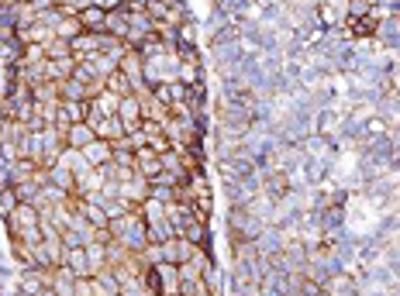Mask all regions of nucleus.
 <instances>
[{"instance_id":"f3484780","label":"nucleus","mask_w":400,"mask_h":296,"mask_svg":"<svg viewBox=\"0 0 400 296\" xmlns=\"http://www.w3.org/2000/svg\"><path fill=\"white\" fill-rule=\"evenodd\" d=\"M18 155H21V159H32V162H41V155H45L41 131H25V134L18 138Z\"/></svg>"},{"instance_id":"20e7f679","label":"nucleus","mask_w":400,"mask_h":296,"mask_svg":"<svg viewBox=\"0 0 400 296\" xmlns=\"http://www.w3.org/2000/svg\"><path fill=\"white\" fill-rule=\"evenodd\" d=\"M207 55H211V69L218 73V80H232L239 73V66L245 62L235 42H225V45H207Z\"/></svg>"},{"instance_id":"de8ad7c7","label":"nucleus","mask_w":400,"mask_h":296,"mask_svg":"<svg viewBox=\"0 0 400 296\" xmlns=\"http://www.w3.org/2000/svg\"><path fill=\"white\" fill-rule=\"evenodd\" d=\"M118 296H156V293H152V290H149V286L142 283V276H138V279H131V283H124V286H121V293H118Z\"/></svg>"},{"instance_id":"4c0bfd02","label":"nucleus","mask_w":400,"mask_h":296,"mask_svg":"<svg viewBox=\"0 0 400 296\" xmlns=\"http://www.w3.org/2000/svg\"><path fill=\"white\" fill-rule=\"evenodd\" d=\"M204 234H211V224H200L197 217H190V220L183 224V231H180V238H187V241H194V245H200Z\"/></svg>"},{"instance_id":"49530a36","label":"nucleus","mask_w":400,"mask_h":296,"mask_svg":"<svg viewBox=\"0 0 400 296\" xmlns=\"http://www.w3.org/2000/svg\"><path fill=\"white\" fill-rule=\"evenodd\" d=\"M59 238H62V245H66V248H86L80 227H73V224H69V227H62V231H59Z\"/></svg>"},{"instance_id":"a878e982","label":"nucleus","mask_w":400,"mask_h":296,"mask_svg":"<svg viewBox=\"0 0 400 296\" xmlns=\"http://www.w3.org/2000/svg\"><path fill=\"white\" fill-rule=\"evenodd\" d=\"M83 31V21L76 17V14H62L59 17V24H55V38H66V42H73V38H80Z\"/></svg>"},{"instance_id":"4be33fe9","label":"nucleus","mask_w":400,"mask_h":296,"mask_svg":"<svg viewBox=\"0 0 400 296\" xmlns=\"http://www.w3.org/2000/svg\"><path fill=\"white\" fill-rule=\"evenodd\" d=\"M318 24L328 31V28H345V7L338 3H318Z\"/></svg>"},{"instance_id":"6e6552de","label":"nucleus","mask_w":400,"mask_h":296,"mask_svg":"<svg viewBox=\"0 0 400 296\" xmlns=\"http://www.w3.org/2000/svg\"><path fill=\"white\" fill-rule=\"evenodd\" d=\"M286 238H290V234H286L283 227H273V224H266V227L259 231V238H255V248H259V255H262V258H269V255L283 252Z\"/></svg>"},{"instance_id":"e433bc0d","label":"nucleus","mask_w":400,"mask_h":296,"mask_svg":"<svg viewBox=\"0 0 400 296\" xmlns=\"http://www.w3.org/2000/svg\"><path fill=\"white\" fill-rule=\"evenodd\" d=\"M104 90H107V93H118V97H131V80H128L121 69H114V73L104 80Z\"/></svg>"},{"instance_id":"09e8293b","label":"nucleus","mask_w":400,"mask_h":296,"mask_svg":"<svg viewBox=\"0 0 400 296\" xmlns=\"http://www.w3.org/2000/svg\"><path fill=\"white\" fill-rule=\"evenodd\" d=\"M114 166H121V169H135V152L131 148H121V145H114V159H111Z\"/></svg>"},{"instance_id":"9b49d317","label":"nucleus","mask_w":400,"mask_h":296,"mask_svg":"<svg viewBox=\"0 0 400 296\" xmlns=\"http://www.w3.org/2000/svg\"><path fill=\"white\" fill-rule=\"evenodd\" d=\"M48 290L55 296H73L76 293V272L69 265H55L52 276H48Z\"/></svg>"},{"instance_id":"c03bdc74","label":"nucleus","mask_w":400,"mask_h":296,"mask_svg":"<svg viewBox=\"0 0 400 296\" xmlns=\"http://www.w3.org/2000/svg\"><path fill=\"white\" fill-rule=\"evenodd\" d=\"M180 283H204V269L197 262H180Z\"/></svg>"},{"instance_id":"2f4dec72","label":"nucleus","mask_w":400,"mask_h":296,"mask_svg":"<svg viewBox=\"0 0 400 296\" xmlns=\"http://www.w3.org/2000/svg\"><path fill=\"white\" fill-rule=\"evenodd\" d=\"M232 248V262H262V255L255 248V241H235V245H228Z\"/></svg>"},{"instance_id":"0eeeda50","label":"nucleus","mask_w":400,"mask_h":296,"mask_svg":"<svg viewBox=\"0 0 400 296\" xmlns=\"http://www.w3.org/2000/svg\"><path fill=\"white\" fill-rule=\"evenodd\" d=\"M118 121L124 125V131H128V134L142 127L145 114H142V100H138L135 93H131V97H121V104H118Z\"/></svg>"},{"instance_id":"4d7b16f0","label":"nucleus","mask_w":400,"mask_h":296,"mask_svg":"<svg viewBox=\"0 0 400 296\" xmlns=\"http://www.w3.org/2000/svg\"><path fill=\"white\" fill-rule=\"evenodd\" d=\"M97 7H104V10H114V7H121V0H93Z\"/></svg>"},{"instance_id":"6ab92c4d","label":"nucleus","mask_w":400,"mask_h":296,"mask_svg":"<svg viewBox=\"0 0 400 296\" xmlns=\"http://www.w3.org/2000/svg\"><path fill=\"white\" fill-rule=\"evenodd\" d=\"M66 265L76 272V279H93V276H97V265L90 262L86 248H69V255H66Z\"/></svg>"},{"instance_id":"13d9d810","label":"nucleus","mask_w":400,"mask_h":296,"mask_svg":"<svg viewBox=\"0 0 400 296\" xmlns=\"http://www.w3.org/2000/svg\"><path fill=\"white\" fill-rule=\"evenodd\" d=\"M121 3H142V0H121Z\"/></svg>"},{"instance_id":"a18cd8bd","label":"nucleus","mask_w":400,"mask_h":296,"mask_svg":"<svg viewBox=\"0 0 400 296\" xmlns=\"http://www.w3.org/2000/svg\"><path fill=\"white\" fill-rule=\"evenodd\" d=\"M128 255H131V252H128L121 241H107V269H118Z\"/></svg>"},{"instance_id":"58836bf2","label":"nucleus","mask_w":400,"mask_h":296,"mask_svg":"<svg viewBox=\"0 0 400 296\" xmlns=\"http://www.w3.org/2000/svg\"><path fill=\"white\" fill-rule=\"evenodd\" d=\"M149 200H156V204H180L183 197H180V186H152Z\"/></svg>"},{"instance_id":"393cba45","label":"nucleus","mask_w":400,"mask_h":296,"mask_svg":"<svg viewBox=\"0 0 400 296\" xmlns=\"http://www.w3.org/2000/svg\"><path fill=\"white\" fill-rule=\"evenodd\" d=\"M59 86H62V100H69V104H86V100H93L90 86L80 83L76 76H69L66 83H59Z\"/></svg>"},{"instance_id":"72a5a7b5","label":"nucleus","mask_w":400,"mask_h":296,"mask_svg":"<svg viewBox=\"0 0 400 296\" xmlns=\"http://www.w3.org/2000/svg\"><path fill=\"white\" fill-rule=\"evenodd\" d=\"M187 107H190L194 114L207 111V80H204V83L187 86Z\"/></svg>"},{"instance_id":"39448f33","label":"nucleus","mask_w":400,"mask_h":296,"mask_svg":"<svg viewBox=\"0 0 400 296\" xmlns=\"http://www.w3.org/2000/svg\"><path fill=\"white\" fill-rule=\"evenodd\" d=\"M342 131H345V114H338V111H331V107H324L318 111V118H314V134L324 138L328 145H342Z\"/></svg>"},{"instance_id":"3c124183","label":"nucleus","mask_w":400,"mask_h":296,"mask_svg":"<svg viewBox=\"0 0 400 296\" xmlns=\"http://www.w3.org/2000/svg\"><path fill=\"white\" fill-rule=\"evenodd\" d=\"M62 111H66V118L76 125V121H86V104H69V100H62Z\"/></svg>"},{"instance_id":"c85d7f7f","label":"nucleus","mask_w":400,"mask_h":296,"mask_svg":"<svg viewBox=\"0 0 400 296\" xmlns=\"http://www.w3.org/2000/svg\"><path fill=\"white\" fill-rule=\"evenodd\" d=\"M18 35H21V42L25 45H48L52 42V38H55V31H52V28H48V24H32V28H25V31H18Z\"/></svg>"},{"instance_id":"2eb2a0df","label":"nucleus","mask_w":400,"mask_h":296,"mask_svg":"<svg viewBox=\"0 0 400 296\" xmlns=\"http://www.w3.org/2000/svg\"><path fill=\"white\" fill-rule=\"evenodd\" d=\"M41 7L35 0H14V31H25L32 24H39Z\"/></svg>"},{"instance_id":"f704fd0d","label":"nucleus","mask_w":400,"mask_h":296,"mask_svg":"<svg viewBox=\"0 0 400 296\" xmlns=\"http://www.w3.org/2000/svg\"><path fill=\"white\" fill-rule=\"evenodd\" d=\"M59 162H62L66 169L73 172V176H80L83 169H90V162L83 159V152H80V148H62V155H59Z\"/></svg>"},{"instance_id":"7ed1b4c3","label":"nucleus","mask_w":400,"mask_h":296,"mask_svg":"<svg viewBox=\"0 0 400 296\" xmlns=\"http://www.w3.org/2000/svg\"><path fill=\"white\" fill-rule=\"evenodd\" d=\"M180 80V55L176 52H162L145 59V83L159 86V83H176Z\"/></svg>"},{"instance_id":"aec40b11","label":"nucleus","mask_w":400,"mask_h":296,"mask_svg":"<svg viewBox=\"0 0 400 296\" xmlns=\"http://www.w3.org/2000/svg\"><path fill=\"white\" fill-rule=\"evenodd\" d=\"M73 59L76 62H83V59H93L97 52H100V35L97 31H83L80 38H73Z\"/></svg>"},{"instance_id":"5fc2aeb1","label":"nucleus","mask_w":400,"mask_h":296,"mask_svg":"<svg viewBox=\"0 0 400 296\" xmlns=\"http://www.w3.org/2000/svg\"><path fill=\"white\" fill-rule=\"evenodd\" d=\"M45 59V45H25V59L21 62H41Z\"/></svg>"},{"instance_id":"c756f323","label":"nucleus","mask_w":400,"mask_h":296,"mask_svg":"<svg viewBox=\"0 0 400 296\" xmlns=\"http://www.w3.org/2000/svg\"><path fill=\"white\" fill-rule=\"evenodd\" d=\"M48 183H55L59 190H66V193H76V176L66 169L62 162H55L52 169H48Z\"/></svg>"},{"instance_id":"4468645a","label":"nucleus","mask_w":400,"mask_h":296,"mask_svg":"<svg viewBox=\"0 0 400 296\" xmlns=\"http://www.w3.org/2000/svg\"><path fill=\"white\" fill-rule=\"evenodd\" d=\"M83 159H86L93 169H100V166H107V162L114 159V145L104 141V138H93V141L83 148Z\"/></svg>"},{"instance_id":"a211bd4d","label":"nucleus","mask_w":400,"mask_h":296,"mask_svg":"<svg viewBox=\"0 0 400 296\" xmlns=\"http://www.w3.org/2000/svg\"><path fill=\"white\" fill-rule=\"evenodd\" d=\"M118 69L131 83H135V80H145V59H142V52H138V48H128V52L121 55Z\"/></svg>"},{"instance_id":"ddd939ff","label":"nucleus","mask_w":400,"mask_h":296,"mask_svg":"<svg viewBox=\"0 0 400 296\" xmlns=\"http://www.w3.org/2000/svg\"><path fill=\"white\" fill-rule=\"evenodd\" d=\"M321 290H324L328 296H359V279L349 276V272H335Z\"/></svg>"},{"instance_id":"603ef678","label":"nucleus","mask_w":400,"mask_h":296,"mask_svg":"<svg viewBox=\"0 0 400 296\" xmlns=\"http://www.w3.org/2000/svg\"><path fill=\"white\" fill-rule=\"evenodd\" d=\"M162 255H166V262H173V265H180V241H176V238H169V241H162Z\"/></svg>"},{"instance_id":"473e14b6","label":"nucleus","mask_w":400,"mask_h":296,"mask_svg":"<svg viewBox=\"0 0 400 296\" xmlns=\"http://www.w3.org/2000/svg\"><path fill=\"white\" fill-rule=\"evenodd\" d=\"M80 217H86L93 227H107V224H111V217L104 213V207H100V204H93V200H83V204H80Z\"/></svg>"},{"instance_id":"412c9836","label":"nucleus","mask_w":400,"mask_h":296,"mask_svg":"<svg viewBox=\"0 0 400 296\" xmlns=\"http://www.w3.org/2000/svg\"><path fill=\"white\" fill-rule=\"evenodd\" d=\"M128 31H131V24H128V14H124V3L114 7V10H107V21H104V35H114V38H128Z\"/></svg>"},{"instance_id":"9d476101","label":"nucleus","mask_w":400,"mask_h":296,"mask_svg":"<svg viewBox=\"0 0 400 296\" xmlns=\"http://www.w3.org/2000/svg\"><path fill=\"white\" fill-rule=\"evenodd\" d=\"M149 193H152V183L145 179V176H131L128 183H121V197L128 200V204H135V207H142L145 200H149Z\"/></svg>"},{"instance_id":"c9c22d12","label":"nucleus","mask_w":400,"mask_h":296,"mask_svg":"<svg viewBox=\"0 0 400 296\" xmlns=\"http://www.w3.org/2000/svg\"><path fill=\"white\" fill-rule=\"evenodd\" d=\"M176 31H180V45H197V48H200V35H204V28H200L197 17L183 21V24H180Z\"/></svg>"},{"instance_id":"f8f14e48","label":"nucleus","mask_w":400,"mask_h":296,"mask_svg":"<svg viewBox=\"0 0 400 296\" xmlns=\"http://www.w3.org/2000/svg\"><path fill=\"white\" fill-rule=\"evenodd\" d=\"M262 193L273 197V200L280 204L283 197L290 193V176L280 172V169H262Z\"/></svg>"},{"instance_id":"ea45409f","label":"nucleus","mask_w":400,"mask_h":296,"mask_svg":"<svg viewBox=\"0 0 400 296\" xmlns=\"http://www.w3.org/2000/svg\"><path fill=\"white\" fill-rule=\"evenodd\" d=\"M69 55H73V45L66 42V38H52V42L45 45V59H52V62L55 59H69Z\"/></svg>"},{"instance_id":"6e6d98bb","label":"nucleus","mask_w":400,"mask_h":296,"mask_svg":"<svg viewBox=\"0 0 400 296\" xmlns=\"http://www.w3.org/2000/svg\"><path fill=\"white\" fill-rule=\"evenodd\" d=\"M390 90H394V93L400 97V66L394 69V73H390Z\"/></svg>"},{"instance_id":"864d4df0","label":"nucleus","mask_w":400,"mask_h":296,"mask_svg":"<svg viewBox=\"0 0 400 296\" xmlns=\"http://www.w3.org/2000/svg\"><path fill=\"white\" fill-rule=\"evenodd\" d=\"M142 255H145V262H149V265H159V262H166V255H162V245H156V241H149Z\"/></svg>"},{"instance_id":"bf43d9fd","label":"nucleus","mask_w":400,"mask_h":296,"mask_svg":"<svg viewBox=\"0 0 400 296\" xmlns=\"http://www.w3.org/2000/svg\"><path fill=\"white\" fill-rule=\"evenodd\" d=\"M41 296H55V293H52V290H45V293H41Z\"/></svg>"},{"instance_id":"423d86ee","label":"nucleus","mask_w":400,"mask_h":296,"mask_svg":"<svg viewBox=\"0 0 400 296\" xmlns=\"http://www.w3.org/2000/svg\"><path fill=\"white\" fill-rule=\"evenodd\" d=\"M48 276H52V269L25 265V269L18 272V296H41L48 290Z\"/></svg>"},{"instance_id":"a19ab883","label":"nucleus","mask_w":400,"mask_h":296,"mask_svg":"<svg viewBox=\"0 0 400 296\" xmlns=\"http://www.w3.org/2000/svg\"><path fill=\"white\" fill-rule=\"evenodd\" d=\"M169 238H176V231H173L169 220H156V224H149V241L162 245V241H169Z\"/></svg>"},{"instance_id":"bb28decb","label":"nucleus","mask_w":400,"mask_h":296,"mask_svg":"<svg viewBox=\"0 0 400 296\" xmlns=\"http://www.w3.org/2000/svg\"><path fill=\"white\" fill-rule=\"evenodd\" d=\"M118 104H121V97L118 93H107V90L97 93V97L90 100V107H93L100 118H118Z\"/></svg>"},{"instance_id":"5701e85b","label":"nucleus","mask_w":400,"mask_h":296,"mask_svg":"<svg viewBox=\"0 0 400 296\" xmlns=\"http://www.w3.org/2000/svg\"><path fill=\"white\" fill-rule=\"evenodd\" d=\"M97 134H93V127L86 125V121H76V125H69V131H66V148H86L90 141H93Z\"/></svg>"},{"instance_id":"b1692460","label":"nucleus","mask_w":400,"mask_h":296,"mask_svg":"<svg viewBox=\"0 0 400 296\" xmlns=\"http://www.w3.org/2000/svg\"><path fill=\"white\" fill-rule=\"evenodd\" d=\"M152 97L173 107V104H183L187 100V86L180 83V80L176 83H159V86H152Z\"/></svg>"},{"instance_id":"1a4fd4ad","label":"nucleus","mask_w":400,"mask_h":296,"mask_svg":"<svg viewBox=\"0 0 400 296\" xmlns=\"http://www.w3.org/2000/svg\"><path fill=\"white\" fill-rule=\"evenodd\" d=\"M373 38H376V45H380V48H387V52H397V55H400V14L387 17V21H380Z\"/></svg>"},{"instance_id":"8fccbe9b","label":"nucleus","mask_w":400,"mask_h":296,"mask_svg":"<svg viewBox=\"0 0 400 296\" xmlns=\"http://www.w3.org/2000/svg\"><path fill=\"white\" fill-rule=\"evenodd\" d=\"M90 3H93V0H55V7H59L62 14H80Z\"/></svg>"},{"instance_id":"7c9ffc66","label":"nucleus","mask_w":400,"mask_h":296,"mask_svg":"<svg viewBox=\"0 0 400 296\" xmlns=\"http://www.w3.org/2000/svg\"><path fill=\"white\" fill-rule=\"evenodd\" d=\"M32 97H35L39 104H55V100H62V86L52 83V80H45V83L32 86Z\"/></svg>"},{"instance_id":"37998d69","label":"nucleus","mask_w":400,"mask_h":296,"mask_svg":"<svg viewBox=\"0 0 400 296\" xmlns=\"http://www.w3.org/2000/svg\"><path fill=\"white\" fill-rule=\"evenodd\" d=\"M90 62H93L97 76H104V80H107V76H111V73L118 69V59H111V55H104V52H97V55H93Z\"/></svg>"},{"instance_id":"dca6fc26","label":"nucleus","mask_w":400,"mask_h":296,"mask_svg":"<svg viewBox=\"0 0 400 296\" xmlns=\"http://www.w3.org/2000/svg\"><path fill=\"white\" fill-rule=\"evenodd\" d=\"M135 172H138V176H145V179H156V176L162 172V155H159V152H152V148L135 152Z\"/></svg>"},{"instance_id":"cd10ccee","label":"nucleus","mask_w":400,"mask_h":296,"mask_svg":"<svg viewBox=\"0 0 400 296\" xmlns=\"http://www.w3.org/2000/svg\"><path fill=\"white\" fill-rule=\"evenodd\" d=\"M76 17L83 21V28H86V31H97V35H100V31H104V21H107V10H104V7H97V3H90V7L80 10Z\"/></svg>"},{"instance_id":"f03ea898","label":"nucleus","mask_w":400,"mask_h":296,"mask_svg":"<svg viewBox=\"0 0 400 296\" xmlns=\"http://www.w3.org/2000/svg\"><path fill=\"white\" fill-rule=\"evenodd\" d=\"M142 283L156 296H180V265H173V262L149 265V269L142 272Z\"/></svg>"},{"instance_id":"79ce46f5","label":"nucleus","mask_w":400,"mask_h":296,"mask_svg":"<svg viewBox=\"0 0 400 296\" xmlns=\"http://www.w3.org/2000/svg\"><path fill=\"white\" fill-rule=\"evenodd\" d=\"M18 204H21L18 190H14V186H0V217L14 213V207H18Z\"/></svg>"},{"instance_id":"f257e3e1","label":"nucleus","mask_w":400,"mask_h":296,"mask_svg":"<svg viewBox=\"0 0 400 296\" xmlns=\"http://www.w3.org/2000/svg\"><path fill=\"white\" fill-rule=\"evenodd\" d=\"M262 227H266V224L248 211V207H228V213H225V234H228V245H235V241H255Z\"/></svg>"}]
</instances>
